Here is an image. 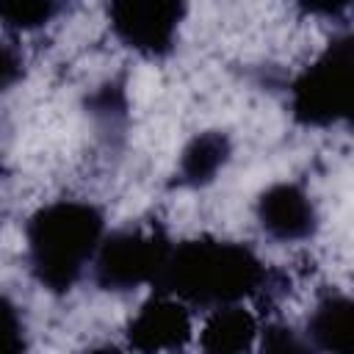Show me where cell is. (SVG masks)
I'll use <instances>...</instances> for the list:
<instances>
[{
    "instance_id": "6da1fadb",
    "label": "cell",
    "mask_w": 354,
    "mask_h": 354,
    "mask_svg": "<svg viewBox=\"0 0 354 354\" xmlns=\"http://www.w3.org/2000/svg\"><path fill=\"white\" fill-rule=\"evenodd\" d=\"M266 285L268 271L252 246L207 235L171 243L155 279L160 293L202 310L241 304L246 296L266 290Z\"/></svg>"
},
{
    "instance_id": "7a4b0ae2",
    "label": "cell",
    "mask_w": 354,
    "mask_h": 354,
    "mask_svg": "<svg viewBox=\"0 0 354 354\" xmlns=\"http://www.w3.org/2000/svg\"><path fill=\"white\" fill-rule=\"evenodd\" d=\"M105 238V216L83 199H55L39 207L28 227V263L36 282L50 293H66L91 266Z\"/></svg>"
},
{
    "instance_id": "3957f363",
    "label": "cell",
    "mask_w": 354,
    "mask_h": 354,
    "mask_svg": "<svg viewBox=\"0 0 354 354\" xmlns=\"http://www.w3.org/2000/svg\"><path fill=\"white\" fill-rule=\"evenodd\" d=\"M354 41L335 36L290 83V113L304 127H332L351 116Z\"/></svg>"
},
{
    "instance_id": "277c9868",
    "label": "cell",
    "mask_w": 354,
    "mask_h": 354,
    "mask_svg": "<svg viewBox=\"0 0 354 354\" xmlns=\"http://www.w3.org/2000/svg\"><path fill=\"white\" fill-rule=\"evenodd\" d=\"M171 249L169 235L158 227H119L113 232H105L94 260V282L102 290H136L141 285H155L163 260Z\"/></svg>"
},
{
    "instance_id": "5b68a950",
    "label": "cell",
    "mask_w": 354,
    "mask_h": 354,
    "mask_svg": "<svg viewBox=\"0 0 354 354\" xmlns=\"http://www.w3.org/2000/svg\"><path fill=\"white\" fill-rule=\"evenodd\" d=\"M185 3L174 0H116L108 6L113 36L147 58H163L174 50Z\"/></svg>"
},
{
    "instance_id": "8992f818",
    "label": "cell",
    "mask_w": 354,
    "mask_h": 354,
    "mask_svg": "<svg viewBox=\"0 0 354 354\" xmlns=\"http://www.w3.org/2000/svg\"><path fill=\"white\" fill-rule=\"evenodd\" d=\"M127 346L138 354H174L194 337L191 307L169 293H155L127 321Z\"/></svg>"
},
{
    "instance_id": "52a82bcc",
    "label": "cell",
    "mask_w": 354,
    "mask_h": 354,
    "mask_svg": "<svg viewBox=\"0 0 354 354\" xmlns=\"http://www.w3.org/2000/svg\"><path fill=\"white\" fill-rule=\"evenodd\" d=\"M254 213H257L263 232L282 243L307 241L318 230V207L313 196L307 194L304 185L290 183V180L271 183L257 196Z\"/></svg>"
},
{
    "instance_id": "ba28073f",
    "label": "cell",
    "mask_w": 354,
    "mask_h": 354,
    "mask_svg": "<svg viewBox=\"0 0 354 354\" xmlns=\"http://www.w3.org/2000/svg\"><path fill=\"white\" fill-rule=\"evenodd\" d=\"M260 326L252 310L243 304H224L207 310V318L199 329L202 354H249L257 343Z\"/></svg>"
},
{
    "instance_id": "9c48e42d",
    "label": "cell",
    "mask_w": 354,
    "mask_h": 354,
    "mask_svg": "<svg viewBox=\"0 0 354 354\" xmlns=\"http://www.w3.org/2000/svg\"><path fill=\"white\" fill-rule=\"evenodd\" d=\"M351 321H354V304L346 293H326L310 321H307V343L313 346V351L321 354H351L354 351V332H351Z\"/></svg>"
},
{
    "instance_id": "30bf717a",
    "label": "cell",
    "mask_w": 354,
    "mask_h": 354,
    "mask_svg": "<svg viewBox=\"0 0 354 354\" xmlns=\"http://www.w3.org/2000/svg\"><path fill=\"white\" fill-rule=\"evenodd\" d=\"M232 158L230 136L221 130H202L196 133L177 158V180L188 188H202L224 171Z\"/></svg>"
},
{
    "instance_id": "8fae6325",
    "label": "cell",
    "mask_w": 354,
    "mask_h": 354,
    "mask_svg": "<svg viewBox=\"0 0 354 354\" xmlns=\"http://www.w3.org/2000/svg\"><path fill=\"white\" fill-rule=\"evenodd\" d=\"M61 6L53 0H0V25L14 33H30L58 17Z\"/></svg>"
},
{
    "instance_id": "7c38bea8",
    "label": "cell",
    "mask_w": 354,
    "mask_h": 354,
    "mask_svg": "<svg viewBox=\"0 0 354 354\" xmlns=\"http://www.w3.org/2000/svg\"><path fill=\"white\" fill-rule=\"evenodd\" d=\"M254 348H257V354H315L313 346L307 343V337L285 321L266 324L257 335Z\"/></svg>"
},
{
    "instance_id": "4fadbf2b",
    "label": "cell",
    "mask_w": 354,
    "mask_h": 354,
    "mask_svg": "<svg viewBox=\"0 0 354 354\" xmlns=\"http://www.w3.org/2000/svg\"><path fill=\"white\" fill-rule=\"evenodd\" d=\"M25 321L19 307L0 293V354H25Z\"/></svg>"
},
{
    "instance_id": "5bb4252c",
    "label": "cell",
    "mask_w": 354,
    "mask_h": 354,
    "mask_svg": "<svg viewBox=\"0 0 354 354\" xmlns=\"http://www.w3.org/2000/svg\"><path fill=\"white\" fill-rule=\"evenodd\" d=\"M25 77V55L14 41L0 39V94L11 91Z\"/></svg>"
},
{
    "instance_id": "9a60e30c",
    "label": "cell",
    "mask_w": 354,
    "mask_h": 354,
    "mask_svg": "<svg viewBox=\"0 0 354 354\" xmlns=\"http://www.w3.org/2000/svg\"><path fill=\"white\" fill-rule=\"evenodd\" d=\"M86 354H130V351H124V348H119V346L105 343V346H94V348H91V351H86Z\"/></svg>"
}]
</instances>
